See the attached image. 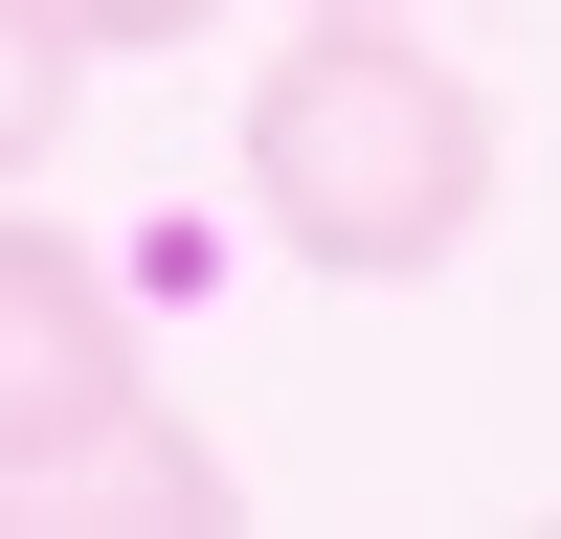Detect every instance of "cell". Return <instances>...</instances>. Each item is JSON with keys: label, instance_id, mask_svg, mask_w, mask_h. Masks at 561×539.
Wrapping results in <instances>:
<instances>
[{"label": "cell", "instance_id": "cell-1", "mask_svg": "<svg viewBox=\"0 0 561 539\" xmlns=\"http://www.w3.org/2000/svg\"><path fill=\"white\" fill-rule=\"evenodd\" d=\"M494 180H517V135H494V90L449 68L404 0H293V68H248V203H270V248L337 270V293L449 270L494 225Z\"/></svg>", "mask_w": 561, "mask_h": 539}, {"label": "cell", "instance_id": "cell-3", "mask_svg": "<svg viewBox=\"0 0 561 539\" xmlns=\"http://www.w3.org/2000/svg\"><path fill=\"white\" fill-rule=\"evenodd\" d=\"M248 494H225V449L203 427H158V404H113V427H68V449H23L0 472V539H225Z\"/></svg>", "mask_w": 561, "mask_h": 539}, {"label": "cell", "instance_id": "cell-5", "mask_svg": "<svg viewBox=\"0 0 561 539\" xmlns=\"http://www.w3.org/2000/svg\"><path fill=\"white\" fill-rule=\"evenodd\" d=\"M68 23H90V45H203L225 0H68Z\"/></svg>", "mask_w": 561, "mask_h": 539}, {"label": "cell", "instance_id": "cell-4", "mask_svg": "<svg viewBox=\"0 0 561 539\" xmlns=\"http://www.w3.org/2000/svg\"><path fill=\"white\" fill-rule=\"evenodd\" d=\"M90 68H113V45H90L68 0H0V180H45V158H68V113H90Z\"/></svg>", "mask_w": 561, "mask_h": 539}, {"label": "cell", "instance_id": "cell-2", "mask_svg": "<svg viewBox=\"0 0 561 539\" xmlns=\"http://www.w3.org/2000/svg\"><path fill=\"white\" fill-rule=\"evenodd\" d=\"M113 404H158V382H135V293H113V248L23 225V180H0V472H23V449H68V427H113Z\"/></svg>", "mask_w": 561, "mask_h": 539}]
</instances>
